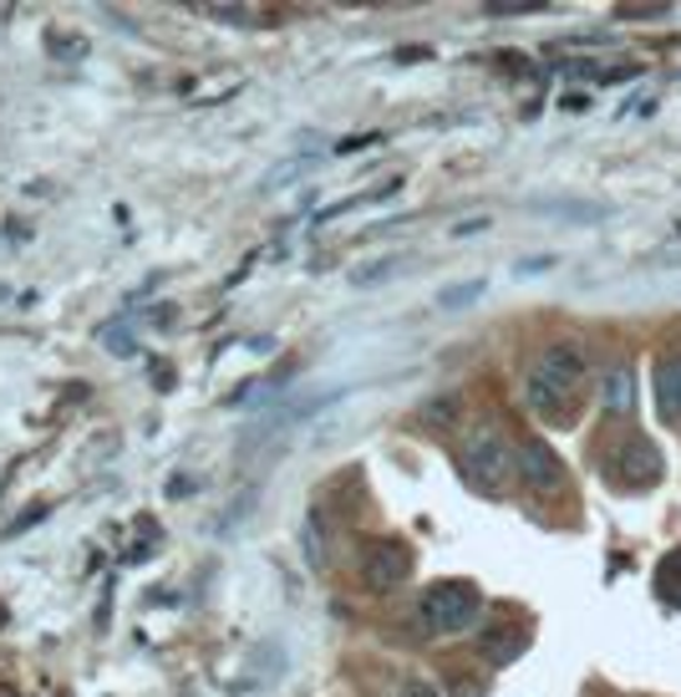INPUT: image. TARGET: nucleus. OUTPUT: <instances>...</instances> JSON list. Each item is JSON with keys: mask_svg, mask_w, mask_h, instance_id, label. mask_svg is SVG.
<instances>
[{"mask_svg": "<svg viewBox=\"0 0 681 697\" xmlns=\"http://www.w3.org/2000/svg\"><path fill=\"white\" fill-rule=\"evenodd\" d=\"M600 402H605V412H615V418L635 412V367L615 361L605 372V382H600Z\"/></svg>", "mask_w": 681, "mask_h": 697, "instance_id": "obj_8", "label": "nucleus"}, {"mask_svg": "<svg viewBox=\"0 0 681 697\" xmlns=\"http://www.w3.org/2000/svg\"><path fill=\"white\" fill-rule=\"evenodd\" d=\"M514 448L503 444L499 434H473L468 438V448H463V479L473 484L479 494H503L509 489V479H514Z\"/></svg>", "mask_w": 681, "mask_h": 697, "instance_id": "obj_2", "label": "nucleus"}, {"mask_svg": "<svg viewBox=\"0 0 681 697\" xmlns=\"http://www.w3.org/2000/svg\"><path fill=\"white\" fill-rule=\"evenodd\" d=\"M529 11H544V0H514V6L493 0V6H489V16H529Z\"/></svg>", "mask_w": 681, "mask_h": 697, "instance_id": "obj_15", "label": "nucleus"}, {"mask_svg": "<svg viewBox=\"0 0 681 697\" xmlns=\"http://www.w3.org/2000/svg\"><path fill=\"white\" fill-rule=\"evenodd\" d=\"M539 372L550 377V382H560L564 392H574V387L585 382V372H590V357H585V347H580V341H554V347H544Z\"/></svg>", "mask_w": 681, "mask_h": 697, "instance_id": "obj_6", "label": "nucleus"}, {"mask_svg": "<svg viewBox=\"0 0 681 697\" xmlns=\"http://www.w3.org/2000/svg\"><path fill=\"white\" fill-rule=\"evenodd\" d=\"M407 697H438V687H428V683H412V693Z\"/></svg>", "mask_w": 681, "mask_h": 697, "instance_id": "obj_18", "label": "nucleus"}, {"mask_svg": "<svg viewBox=\"0 0 681 697\" xmlns=\"http://www.w3.org/2000/svg\"><path fill=\"white\" fill-rule=\"evenodd\" d=\"M605 464H610V479L621 484V489H651L661 479V454L645 438H625Z\"/></svg>", "mask_w": 681, "mask_h": 697, "instance_id": "obj_3", "label": "nucleus"}, {"mask_svg": "<svg viewBox=\"0 0 681 697\" xmlns=\"http://www.w3.org/2000/svg\"><path fill=\"white\" fill-rule=\"evenodd\" d=\"M51 51H67V61L87 57V41L82 37H51Z\"/></svg>", "mask_w": 681, "mask_h": 697, "instance_id": "obj_16", "label": "nucleus"}, {"mask_svg": "<svg viewBox=\"0 0 681 697\" xmlns=\"http://www.w3.org/2000/svg\"><path fill=\"white\" fill-rule=\"evenodd\" d=\"M657 580H661V590H667V596H681V550H677V555H667V560H661Z\"/></svg>", "mask_w": 681, "mask_h": 697, "instance_id": "obj_14", "label": "nucleus"}, {"mask_svg": "<svg viewBox=\"0 0 681 697\" xmlns=\"http://www.w3.org/2000/svg\"><path fill=\"white\" fill-rule=\"evenodd\" d=\"M392 270H397V260H382V265H367V270H357V276H351V280H357V286H371V280L392 276Z\"/></svg>", "mask_w": 681, "mask_h": 697, "instance_id": "obj_17", "label": "nucleus"}, {"mask_svg": "<svg viewBox=\"0 0 681 697\" xmlns=\"http://www.w3.org/2000/svg\"><path fill=\"white\" fill-rule=\"evenodd\" d=\"M407 576H412V550L402 540H377L361 560V580L371 590H397Z\"/></svg>", "mask_w": 681, "mask_h": 697, "instance_id": "obj_4", "label": "nucleus"}, {"mask_svg": "<svg viewBox=\"0 0 681 697\" xmlns=\"http://www.w3.org/2000/svg\"><path fill=\"white\" fill-rule=\"evenodd\" d=\"M657 402H661V418L681 422V351H667L657 361Z\"/></svg>", "mask_w": 681, "mask_h": 697, "instance_id": "obj_9", "label": "nucleus"}, {"mask_svg": "<svg viewBox=\"0 0 681 697\" xmlns=\"http://www.w3.org/2000/svg\"><path fill=\"white\" fill-rule=\"evenodd\" d=\"M483 296V280H463V286H448L438 296V306H448V311H458V306H468V301H479Z\"/></svg>", "mask_w": 681, "mask_h": 697, "instance_id": "obj_12", "label": "nucleus"}, {"mask_svg": "<svg viewBox=\"0 0 681 697\" xmlns=\"http://www.w3.org/2000/svg\"><path fill=\"white\" fill-rule=\"evenodd\" d=\"M479 586H468V580H438V586L422 596L418 606V621L428 626V631H438V637H448V631H468V626L479 621Z\"/></svg>", "mask_w": 681, "mask_h": 697, "instance_id": "obj_1", "label": "nucleus"}, {"mask_svg": "<svg viewBox=\"0 0 681 697\" xmlns=\"http://www.w3.org/2000/svg\"><path fill=\"white\" fill-rule=\"evenodd\" d=\"M529 402H534V412H544V418H564V412H570V392H564L560 382H550L544 372H529Z\"/></svg>", "mask_w": 681, "mask_h": 697, "instance_id": "obj_10", "label": "nucleus"}, {"mask_svg": "<svg viewBox=\"0 0 681 697\" xmlns=\"http://www.w3.org/2000/svg\"><path fill=\"white\" fill-rule=\"evenodd\" d=\"M300 545H306V560H311L316 570L326 566V535H321V509H311L306 515V529H300Z\"/></svg>", "mask_w": 681, "mask_h": 697, "instance_id": "obj_11", "label": "nucleus"}, {"mask_svg": "<svg viewBox=\"0 0 681 697\" xmlns=\"http://www.w3.org/2000/svg\"><path fill=\"white\" fill-rule=\"evenodd\" d=\"M514 469H519V479H524L529 489H539V494H550V489H560L564 484V464L544 438H524V444L514 448Z\"/></svg>", "mask_w": 681, "mask_h": 697, "instance_id": "obj_5", "label": "nucleus"}, {"mask_svg": "<svg viewBox=\"0 0 681 697\" xmlns=\"http://www.w3.org/2000/svg\"><path fill=\"white\" fill-rule=\"evenodd\" d=\"M0 697H16V687H6V683H0Z\"/></svg>", "mask_w": 681, "mask_h": 697, "instance_id": "obj_19", "label": "nucleus"}, {"mask_svg": "<svg viewBox=\"0 0 681 697\" xmlns=\"http://www.w3.org/2000/svg\"><path fill=\"white\" fill-rule=\"evenodd\" d=\"M524 647H529V631H524V626H489V631L479 637L483 661H493V667H509V661H514Z\"/></svg>", "mask_w": 681, "mask_h": 697, "instance_id": "obj_7", "label": "nucleus"}, {"mask_svg": "<svg viewBox=\"0 0 681 697\" xmlns=\"http://www.w3.org/2000/svg\"><path fill=\"white\" fill-rule=\"evenodd\" d=\"M422 422H432V428H453V422H458V402H453V397L428 402V408H422Z\"/></svg>", "mask_w": 681, "mask_h": 697, "instance_id": "obj_13", "label": "nucleus"}]
</instances>
